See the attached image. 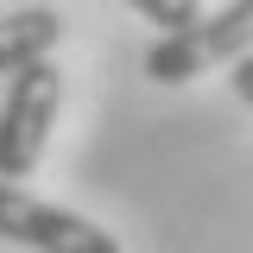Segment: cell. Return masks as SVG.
<instances>
[{
    "label": "cell",
    "instance_id": "1",
    "mask_svg": "<svg viewBox=\"0 0 253 253\" xmlns=\"http://www.w3.org/2000/svg\"><path fill=\"white\" fill-rule=\"evenodd\" d=\"M57 101H63V70L51 57L13 70L6 101H0V177H6V184H13V177H32V165L44 158Z\"/></svg>",
    "mask_w": 253,
    "mask_h": 253
},
{
    "label": "cell",
    "instance_id": "2",
    "mask_svg": "<svg viewBox=\"0 0 253 253\" xmlns=\"http://www.w3.org/2000/svg\"><path fill=\"white\" fill-rule=\"evenodd\" d=\"M253 51V0H228L215 13H203L196 26L165 32L152 51H146V76L152 83H190L215 63H234Z\"/></svg>",
    "mask_w": 253,
    "mask_h": 253
},
{
    "label": "cell",
    "instance_id": "3",
    "mask_svg": "<svg viewBox=\"0 0 253 253\" xmlns=\"http://www.w3.org/2000/svg\"><path fill=\"white\" fill-rule=\"evenodd\" d=\"M0 241L32 253H121V241L108 228H95L89 215L76 209H57V203H38L19 184L0 177Z\"/></svg>",
    "mask_w": 253,
    "mask_h": 253
},
{
    "label": "cell",
    "instance_id": "4",
    "mask_svg": "<svg viewBox=\"0 0 253 253\" xmlns=\"http://www.w3.org/2000/svg\"><path fill=\"white\" fill-rule=\"evenodd\" d=\"M57 38H63V19L51 13V6H19V13H6V19H0V76L51 57Z\"/></svg>",
    "mask_w": 253,
    "mask_h": 253
},
{
    "label": "cell",
    "instance_id": "5",
    "mask_svg": "<svg viewBox=\"0 0 253 253\" xmlns=\"http://www.w3.org/2000/svg\"><path fill=\"white\" fill-rule=\"evenodd\" d=\"M139 19H152L158 32H184V26H196L203 19V0H126Z\"/></svg>",
    "mask_w": 253,
    "mask_h": 253
},
{
    "label": "cell",
    "instance_id": "6",
    "mask_svg": "<svg viewBox=\"0 0 253 253\" xmlns=\"http://www.w3.org/2000/svg\"><path fill=\"white\" fill-rule=\"evenodd\" d=\"M228 83H234V95L253 108V51H247V57H234V76H228Z\"/></svg>",
    "mask_w": 253,
    "mask_h": 253
}]
</instances>
